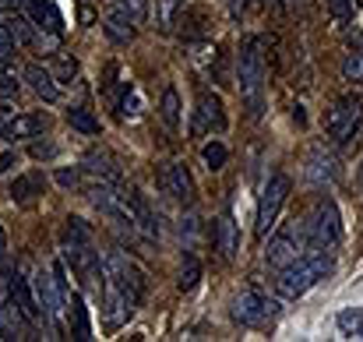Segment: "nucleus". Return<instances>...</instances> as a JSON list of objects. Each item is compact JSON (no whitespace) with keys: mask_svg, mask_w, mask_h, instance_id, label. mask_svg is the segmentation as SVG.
Masks as SVG:
<instances>
[{"mask_svg":"<svg viewBox=\"0 0 363 342\" xmlns=\"http://www.w3.org/2000/svg\"><path fill=\"white\" fill-rule=\"evenodd\" d=\"M145 297V272L138 261L121 250L110 247L103 254V318L110 329H121L123 321L134 314V307Z\"/></svg>","mask_w":363,"mask_h":342,"instance_id":"nucleus-1","label":"nucleus"},{"mask_svg":"<svg viewBox=\"0 0 363 342\" xmlns=\"http://www.w3.org/2000/svg\"><path fill=\"white\" fill-rule=\"evenodd\" d=\"M60 250H64V265H71V272L89 286V289H103V258L96 250V233L85 219L67 216L60 229Z\"/></svg>","mask_w":363,"mask_h":342,"instance_id":"nucleus-2","label":"nucleus"},{"mask_svg":"<svg viewBox=\"0 0 363 342\" xmlns=\"http://www.w3.org/2000/svg\"><path fill=\"white\" fill-rule=\"evenodd\" d=\"M264 53H261V39H243L240 57H237V89H240V99L247 106V114L257 116L264 114Z\"/></svg>","mask_w":363,"mask_h":342,"instance_id":"nucleus-3","label":"nucleus"},{"mask_svg":"<svg viewBox=\"0 0 363 342\" xmlns=\"http://www.w3.org/2000/svg\"><path fill=\"white\" fill-rule=\"evenodd\" d=\"M328 272H332V254H325V250H307L303 258H296L293 265H286V268L279 272L275 289H279V297H286V300H300V297L311 293Z\"/></svg>","mask_w":363,"mask_h":342,"instance_id":"nucleus-4","label":"nucleus"},{"mask_svg":"<svg viewBox=\"0 0 363 342\" xmlns=\"http://www.w3.org/2000/svg\"><path fill=\"white\" fill-rule=\"evenodd\" d=\"M307 233V250H325L332 254L339 243H342V216H339V205L332 198H321L311 212V219L303 223Z\"/></svg>","mask_w":363,"mask_h":342,"instance_id":"nucleus-5","label":"nucleus"},{"mask_svg":"<svg viewBox=\"0 0 363 342\" xmlns=\"http://www.w3.org/2000/svg\"><path fill=\"white\" fill-rule=\"evenodd\" d=\"M363 123V96L360 92H346L335 99V106L325 114V131L335 141H350Z\"/></svg>","mask_w":363,"mask_h":342,"instance_id":"nucleus-6","label":"nucleus"},{"mask_svg":"<svg viewBox=\"0 0 363 342\" xmlns=\"http://www.w3.org/2000/svg\"><path fill=\"white\" fill-rule=\"evenodd\" d=\"M289 177L286 173H272L268 177V184H264V191H261V202H257V236L264 240L272 229L279 226V212H282V205H286V198H289Z\"/></svg>","mask_w":363,"mask_h":342,"instance_id":"nucleus-7","label":"nucleus"},{"mask_svg":"<svg viewBox=\"0 0 363 342\" xmlns=\"http://www.w3.org/2000/svg\"><path fill=\"white\" fill-rule=\"evenodd\" d=\"M307 254V233L303 226H286L279 229L272 240H268V247H264V261H268V268H275V272H282L286 265H293L296 258H303Z\"/></svg>","mask_w":363,"mask_h":342,"instance_id":"nucleus-8","label":"nucleus"},{"mask_svg":"<svg viewBox=\"0 0 363 342\" xmlns=\"http://www.w3.org/2000/svg\"><path fill=\"white\" fill-rule=\"evenodd\" d=\"M275 314H279V304L268 300V297H261V293H254V289H243L240 297L233 300V321L243 325V329H261Z\"/></svg>","mask_w":363,"mask_h":342,"instance_id":"nucleus-9","label":"nucleus"},{"mask_svg":"<svg viewBox=\"0 0 363 342\" xmlns=\"http://www.w3.org/2000/svg\"><path fill=\"white\" fill-rule=\"evenodd\" d=\"M194 134H223L226 131V106L219 99V92H201L194 103V120H191Z\"/></svg>","mask_w":363,"mask_h":342,"instance_id":"nucleus-10","label":"nucleus"},{"mask_svg":"<svg viewBox=\"0 0 363 342\" xmlns=\"http://www.w3.org/2000/svg\"><path fill=\"white\" fill-rule=\"evenodd\" d=\"M32 289H35V297H39V307H43V318L57 329L60 325V318H64V311H67V297L57 289V282H53V272H35L32 275Z\"/></svg>","mask_w":363,"mask_h":342,"instance_id":"nucleus-11","label":"nucleus"},{"mask_svg":"<svg viewBox=\"0 0 363 342\" xmlns=\"http://www.w3.org/2000/svg\"><path fill=\"white\" fill-rule=\"evenodd\" d=\"M303 173H307V184L318 187V191L328 187V184H335V177H339V159H335V152L325 148V145H314L311 155H307Z\"/></svg>","mask_w":363,"mask_h":342,"instance_id":"nucleus-12","label":"nucleus"},{"mask_svg":"<svg viewBox=\"0 0 363 342\" xmlns=\"http://www.w3.org/2000/svg\"><path fill=\"white\" fill-rule=\"evenodd\" d=\"M159 180H162V191H166L173 202H180V205H194L198 187H194V177H191V170H187L184 162H166L162 173H159Z\"/></svg>","mask_w":363,"mask_h":342,"instance_id":"nucleus-13","label":"nucleus"},{"mask_svg":"<svg viewBox=\"0 0 363 342\" xmlns=\"http://www.w3.org/2000/svg\"><path fill=\"white\" fill-rule=\"evenodd\" d=\"M50 127V116L39 114V110H25V114H14L7 116V123H4V141H28V138H39L43 131Z\"/></svg>","mask_w":363,"mask_h":342,"instance_id":"nucleus-14","label":"nucleus"},{"mask_svg":"<svg viewBox=\"0 0 363 342\" xmlns=\"http://www.w3.org/2000/svg\"><path fill=\"white\" fill-rule=\"evenodd\" d=\"M0 336L4 339H28L32 336V318L11 297L0 300Z\"/></svg>","mask_w":363,"mask_h":342,"instance_id":"nucleus-15","label":"nucleus"},{"mask_svg":"<svg viewBox=\"0 0 363 342\" xmlns=\"http://www.w3.org/2000/svg\"><path fill=\"white\" fill-rule=\"evenodd\" d=\"M46 194V173L43 170H28L21 177H14L11 184V202L14 205H35Z\"/></svg>","mask_w":363,"mask_h":342,"instance_id":"nucleus-16","label":"nucleus"},{"mask_svg":"<svg viewBox=\"0 0 363 342\" xmlns=\"http://www.w3.org/2000/svg\"><path fill=\"white\" fill-rule=\"evenodd\" d=\"M28 18H32V25H35L39 32H46L50 39H57V35L64 32V18H60V11H57L53 0H28Z\"/></svg>","mask_w":363,"mask_h":342,"instance_id":"nucleus-17","label":"nucleus"},{"mask_svg":"<svg viewBox=\"0 0 363 342\" xmlns=\"http://www.w3.org/2000/svg\"><path fill=\"white\" fill-rule=\"evenodd\" d=\"M21 78L28 82V89H32L43 103H60V85H57L53 71H46L43 64H28Z\"/></svg>","mask_w":363,"mask_h":342,"instance_id":"nucleus-18","label":"nucleus"},{"mask_svg":"<svg viewBox=\"0 0 363 342\" xmlns=\"http://www.w3.org/2000/svg\"><path fill=\"white\" fill-rule=\"evenodd\" d=\"M7 297L35 321V318H43V307H39V297H35V289L28 286V279L25 275H18V272H11L7 275Z\"/></svg>","mask_w":363,"mask_h":342,"instance_id":"nucleus-19","label":"nucleus"},{"mask_svg":"<svg viewBox=\"0 0 363 342\" xmlns=\"http://www.w3.org/2000/svg\"><path fill=\"white\" fill-rule=\"evenodd\" d=\"M82 173H89L92 180H110V184H121V170H117V162L103 152V148H92V152H85V159H82Z\"/></svg>","mask_w":363,"mask_h":342,"instance_id":"nucleus-20","label":"nucleus"},{"mask_svg":"<svg viewBox=\"0 0 363 342\" xmlns=\"http://www.w3.org/2000/svg\"><path fill=\"white\" fill-rule=\"evenodd\" d=\"M216 247H219L223 261H233L237 250H240V233H237V223H233L230 212H223V216L216 219Z\"/></svg>","mask_w":363,"mask_h":342,"instance_id":"nucleus-21","label":"nucleus"},{"mask_svg":"<svg viewBox=\"0 0 363 342\" xmlns=\"http://www.w3.org/2000/svg\"><path fill=\"white\" fill-rule=\"evenodd\" d=\"M103 28H106V35H110L113 43H121V46H127V43L134 39V32H138V25H134L123 11H117L113 4H110V14H106V25H103Z\"/></svg>","mask_w":363,"mask_h":342,"instance_id":"nucleus-22","label":"nucleus"},{"mask_svg":"<svg viewBox=\"0 0 363 342\" xmlns=\"http://www.w3.org/2000/svg\"><path fill=\"white\" fill-rule=\"evenodd\" d=\"M4 25H7V32H11V39H14L18 46H35V43H39V28L32 25V18H25V14H11Z\"/></svg>","mask_w":363,"mask_h":342,"instance_id":"nucleus-23","label":"nucleus"},{"mask_svg":"<svg viewBox=\"0 0 363 342\" xmlns=\"http://www.w3.org/2000/svg\"><path fill=\"white\" fill-rule=\"evenodd\" d=\"M159 116H162V123L177 134L180 131V92L169 85L166 92H162V103H159Z\"/></svg>","mask_w":363,"mask_h":342,"instance_id":"nucleus-24","label":"nucleus"},{"mask_svg":"<svg viewBox=\"0 0 363 342\" xmlns=\"http://www.w3.org/2000/svg\"><path fill=\"white\" fill-rule=\"evenodd\" d=\"M67 304H71V314H74V339H89L92 325H89V307H85L82 293H67Z\"/></svg>","mask_w":363,"mask_h":342,"instance_id":"nucleus-25","label":"nucleus"},{"mask_svg":"<svg viewBox=\"0 0 363 342\" xmlns=\"http://www.w3.org/2000/svg\"><path fill=\"white\" fill-rule=\"evenodd\" d=\"M335 325H339V332H342V336H350V339H363V307H346V311H339Z\"/></svg>","mask_w":363,"mask_h":342,"instance_id":"nucleus-26","label":"nucleus"},{"mask_svg":"<svg viewBox=\"0 0 363 342\" xmlns=\"http://www.w3.org/2000/svg\"><path fill=\"white\" fill-rule=\"evenodd\" d=\"M67 123H71L78 134H89V138L99 134V120L92 116V110H85V106H71V110H67Z\"/></svg>","mask_w":363,"mask_h":342,"instance_id":"nucleus-27","label":"nucleus"},{"mask_svg":"<svg viewBox=\"0 0 363 342\" xmlns=\"http://www.w3.org/2000/svg\"><path fill=\"white\" fill-rule=\"evenodd\" d=\"M342 78L353 82V85H363V50L360 46H350V53L342 60Z\"/></svg>","mask_w":363,"mask_h":342,"instance_id":"nucleus-28","label":"nucleus"},{"mask_svg":"<svg viewBox=\"0 0 363 342\" xmlns=\"http://www.w3.org/2000/svg\"><path fill=\"white\" fill-rule=\"evenodd\" d=\"M201 159H205V166L216 173V170H223V166H226L230 152H226V145H223V141H216V138H212V141L201 148Z\"/></svg>","mask_w":363,"mask_h":342,"instance_id":"nucleus-29","label":"nucleus"},{"mask_svg":"<svg viewBox=\"0 0 363 342\" xmlns=\"http://www.w3.org/2000/svg\"><path fill=\"white\" fill-rule=\"evenodd\" d=\"M117 11H123L134 25H145L148 21V0H110Z\"/></svg>","mask_w":363,"mask_h":342,"instance_id":"nucleus-30","label":"nucleus"},{"mask_svg":"<svg viewBox=\"0 0 363 342\" xmlns=\"http://www.w3.org/2000/svg\"><path fill=\"white\" fill-rule=\"evenodd\" d=\"M18 75L14 71H7V67H0V103H14L18 99Z\"/></svg>","mask_w":363,"mask_h":342,"instance_id":"nucleus-31","label":"nucleus"},{"mask_svg":"<svg viewBox=\"0 0 363 342\" xmlns=\"http://www.w3.org/2000/svg\"><path fill=\"white\" fill-rule=\"evenodd\" d=\"M198 279H201V265L187 254V261H184V268H180V289L187 293V289H194L198 286Z\"/></svg>","mask_w":363,"mask_h":342,"instance_id":"nucleus-32","label":"nucleus"},{"mask_svg":"<svg viewBox=\"0 0 363 342\" xmlns=\"http://www.w3.org/2000/svg\"><path fill=\"white\" fill-rule=\"evenodd\" d=\"M57 184L64 187V191H78L82 187V166H64V170H57Z\"/></svg>","mask_w":363,"mask_h":342,"instance_id":"nucleus-33","label":"nucleus"},{"mask_svg":"<svg viewBox=\"0 0 363 342\" xmlns=\"http://www.w3.org/2000/svg\"><path fill=\"white\" fill-rule=\"evenodd\" d=\"M325 4H328V11H332V18L339 25H346L353 18V0H325Z\"/></svg>","mask_w":363,"mask_h":342,"instance_id":"nucleus-34","label":"nucleus"},{"mask_svg":"<svg viewBox=\"0 0 363 342\" xmlns=\"http://www.w3.org/2000/svg\"><path fill=\"white\" fill-rule=\"evenodd\" d=\"M14 50H18V43L11 39V32H7V25L0 21V64H7V60L14 57Z\"/></svg>","mask_w":363,"mask_h":342,"instance_id":"nucleus-35","label":"nucleus"},{"mask_svg":"<svg viewBox=\"0 0 363 342\" xmlns=\"http://www.w3.org/2000/svg\"><path fill=\"white\" fill-rule=\"evenodd\" d=\"M32 155L35 159H53L57 155V145L53 141H32Z\"/></svg>","mask_w":363,"mask_h":342,"instance_id":"nucleus-36","label":"nucleus"},{"mask_svg":"<svg viewBox=\"0 0 363 342\" xmlns=\"http://www.w3.org/2000/svg\"><path fill=\"white\" fill-rule=\"evenodd\" d=\"M18 162H21V155H18L14 148H11V152H4V155H0V177H4V173H11Z\"/></svg>","mask_w":363,"mask_h":342,"instance_id":"nucleus-37","label":"nucleus"},{"mask_svg":"<svg viewBox=\"0 0 363 342\" xmlns=\"http://www.w3.org/2000/svg\"><path fill=\"white\" fill-rule=\"evenodd\" d=\"M74 75H78V64L64 57V60H60V78H74Z\"/></svg>","mask_w":363,"mask_h":342,"instance_id":"nucleus-38","label":"nucleus"},{"mask_svg":"<svg viewBox=\"0 0 363 342\" xmlns=\"http://www.w3.org/2000/svg\"><path fill=\"white\" fill-rule=\"evenodd\" d=\"M4 265H7V233L0 226V272H4Z\"/></svg>","mask_w":363,"mask_h":342,"instance_id":"nucleus-39","label":"nucleus"},{"mask_svg":"<svg viewBox=\"0 0 363 342\" xmlns=\"http://www.w3.org/2000/svg\"><path fill=\"white\" fill-rule=\"evenodd\" d=\"M7 103H0V134H4V123H7V110H4Z\"/></svg>","mask_w":363,"mask_h":342,"instance_id":"nucleus-40","label":"nucleus"},{"mask_svg":"<svg viewBox=\"0 0 363 342\" xmlns=\"http://www.w3.org/2000/svg\"><path fill=\"white\" fill-rule=\"evenodd\" d=\"M233 7H243V0H233Z\"/></svg>","mask_w":363,"mask_h":342,"instance_id":"nucleus-41","label":"nucleus"}]
</instances>
